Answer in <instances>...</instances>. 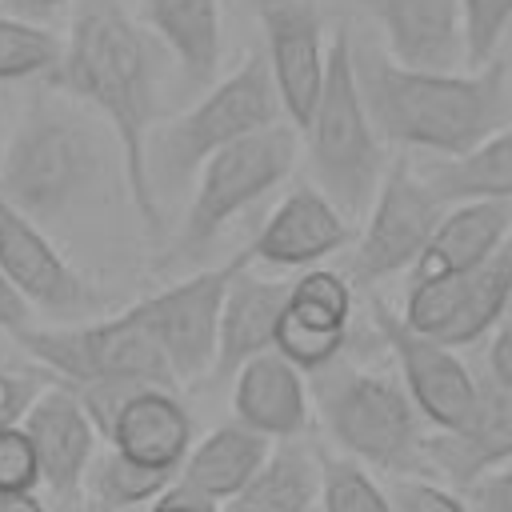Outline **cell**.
<instances>
[{
    "instance_id": "1",
    "label": "cell",
    "mask_w": 512,
    "mask_h": 512,
    "mask_svg": "<svg viewBox=\"0 0 512 512\" xmlns=\"http://www.w3.org/2000/svg\"><path fill=\"white\" fill-rule=\"evenodd\" d=\"M48 80L60 92L100 112V120L120 144L128 200L144 220V228L156 236L164 212L152 188L148 144H152L160 96H156V48L148 32L124 12L120 0H76L72 32L64 40V60Z\"/></svg>"
},
{
    "instance_id": "2",
    "label": "cell",
    "mask_w": 512,
    "mask_h": 512,
    "mask_svg": "<svg viewBox=\"0 0 512 512\" xmlns=\"http://www.w3.org/2000/svg\"><path fill=\"white\" fill-rule=\"evenodd\" d=\"M352 76L376 136L408 148L464 156L512 124V68L496 56L472 72H416L360 32L352 36Z\"/></svg>"
},
{
    "instance_id": "3",
    "label": "cell",
    "mask_w": 512,
    "mask_h": 512,
    "mask_svg": "<svg viewBox=\"0 0 512 512\" xmlns=\"http://www.w3.org/2000/svg\"><path fill=\"white\" fill-rule=\"evenodd\" d=\"M112 152L120 156L116 136H108L76 96H36L0 152V196L40 228L68 224L100 200Z\"/></svg>"
},
{
    "instance_id": "4",
    "label": "cell",
    "mask_w": 512,
    "mask_h": 512,
    "mask_svg": "<svg viewBox=\"0 0 512 512\" xmlns=\"http://www.w3.org/2000/svg\"><path fill=\"white\" fill-rule=\"evenodd\" d=\"M312 396L328 436L352 456L392 476H424V416L408 388L384 372H364L336 356L312 372Z\"/></svg>"
},
{
    "instance_id": "5",
    "label": "cell",
    "mask_w": 512,
    "mask_h": 512,
    "mask_svg": "<svg viewBox=\"0 0 512 512\" xmlns=\"http://www.w3.org/2000/svg\"><path fill=\"white\" fill-rule=\"evenodd\" d=\"M308 136V164L320 180V192L344 212H364L384 180V148L368 120V108L360 100L356 76H352V32L336 28L328 44V68L320 100L300 128Z\"/></svg>"
},
{
    "instance_id": "6",
    "label": "cell",
    "mask_w": 512,
    "mask_h": 512,
    "mask_svg": "<svg viewBox=\"0 0 512 512\" xmlns=\"http://www.w3.org/2000/svg\"><path fill=\"white\" fill-rule=\"evenodd\" d=\"M284 120V100L272 80L268 56L248 52L244 64L224 76L200 104H192L184 116H176L168 128H160L148 144V168L152 188H180L200 172L220 148L256 136Z\"/></svg>"
},
{
    "instance_id": "7",
    "label": "cell",
    "mask_w": 512,
    "mask_h": 512,
    "mask_svg": "<svg viewBox=\"0 0 512 512\" xmlns=\"http://www.w3.org/2000/svg\"><path fill=\"white\" fill-rule=\"evenodd\" d=\"M36 364H44L60 384H152L172 388V364L152 336V328L140 320L136 308H124L116 316L100 320H76V324H48V328H20L12 336Z\"/></svg>"
},
{
    "instance_id": "8",
    "label": "cell",
    "mask_w": 512,
    "mask_h": 512,
    "mask_svg": "<svg viewBox=\"0 0 512 512\" xmlns=\"http://www.w3.org/2000/svg\"><path fill=\"white\" fill-rule=\"evenodd\" d=\"M296 132L300 128L292 120H280V124H272L256 136H244V140L220 148L200 168V184H196L192 204L184 212V224L172 240L168 264L200 256L224 232V224L232 216H240L260 196H268L296 168V152H300Z\"/></svg>"
},
{
    "instance_id": "9",
    "label": "cell",
    "mask_w": 512,
    "mask_h": 512,
    "mask_svg": "<svg viewBox=\"0 0 512 512\" xmlns=\"http://www.w3.org/2000/svg\"><path fill=\"white\" fill-rule=\"evenodd\" d=\"M248 264H252L248 252H236L228 264L192 272L188 280H176L132 304L140 320L152 328V336L160 340L176 380L192 384L200 376H212L216 340H220V308H224V296L236 272Z\"/></svg>"
},
{
    "instance_id": "10",
    "label": "cell",
    "mask_w": 512,
    "mask_h": 512,
    "mask_svg": "<svg viewBox=\"0 0 512 512\" xmlns=\"http://www.w3.org/2000/svg\"><path fill=\"white\" fill-rule=\"evenodd\" d=\"M512 304V236L472 272L464 276H436L408 284L404 320L448 348L476 344L488 336Z\"/></svg>"
},
{
    "instance_id": "11",
    "label": "cell",
    "mask_w": 512,
    "mask_h": 512,
    "mask_svg": "<svg viewBox=\"0 0 512 512\" xmlns=\"http://www.w3.org/2000/svg\"><path fill=\"white\" fill-rule=\"evenodd\" d=\"M372 324L396 356L400 384L436 432H460L476 412V372L436 336L412 328L396 308L372 296Z\"/></svg>"
},
{
    "instance_id": "12",
    "label": "cell",
    "mask_w": 512,
    "mask_h": 512,
    "mask_svg": "<svg viewBox=\"0 0 512 512\" xmlns=\"http://www.w3.org/2000/svg\"><path fill=\"white\" fill-rule=\"evenodd\" d=\"M444 212L448 208L428 192L420 172H412L408 160H392L372 200L368 228L352 252V276L360 284H372V280L396 276L400 268L416 264L432 232L440 228Z\"/></svg>"
},
{
    "instance_id": "13",
    "label": "cell",
    "mask_w": 512,
    "mask_h": 512,
    "mask_svg": "<svg viewBox=\"0 0 512 512\" xmlns=\"http://www.w3.org/2000/svg\"><path fill=\"white\" fill-rule=\"evenodd\" d=\"M0 272L8 284L32 304V312H52L60 320H84L104 308V292H96L44 236L36 220L12 208L0 196Z\"/></svg>"
},
{
    "instance_id": "14",
    "label": "cell",
    "mask_w": 512,
    "mask_h": 512,
    "mask_svg": "<svg viewBox=\"0 0 512 512\" xmlns=\"http://www.w3.org/2000/svg\"><path fill=\"white\" fill-rule=\"evenodd\" d=\"M256 20L264 28L268 44V68L284 100V116L304 128L320 88H324V68H328V48H324V24L312 0H252Z\"/></svg>"
},
{
    "instance_id": "15",
    "label": "cell",
    "mask_w": 512,
    "mask_h": 512,
    "mask_svg": "<svg viewBox=\"0 0 512 512\" xmlns=\"http://www.w3.org/2000/svg\"><path fill=\"white\" fill-rule=\"evenodd\" d=\"M380 28L388 56L416 72H460L468 64L464 0H356Z\"/></svg>"
},
{
    "instance_id": "16",
    "label": "cell",
    "mask_w": 512,
    "mask_h": 512,
    "mask_svg": "<svg viewBox=\"0 0 512 512\" xmlns=\"http://www.w3.org/2000/svg\"><path fill=\"white\" fill-rule=\"evenodd\" d=\"M424 464L452 488H472L488 472L512 464V388L488 372L476 376V412L460 432H432L424 440Z\"/></svg>"
},
{
    "instance_id": "17",
    "label": "cell",
    "mask_w": 512,
    "mask_h": 512,
    "mask_svg": "<svg viewBox=\"0 0 512 512\" xmlns=\"http://www.w3.org/2000/svg\"><path fill=\"white\" fill-rule=\"evenodd\" d=\"M20 428L32 440V452L40 464V484L56 500H72L76 488L88 480V468L96 460V440H100V432L88 420L76 392L64 388L60 380L48 384L36 396V404L28 408Z\"/></svg>"
},
{
    "instance_id": "18",
    "label": "cell",
    "mask_w": 512,
    "mask_h": 512,
    "mask_svg": "<svg viewBox=\"0 0 512 512\" xmlns=\"http://www.w3.org/2000/svg\"><path fill=\"white\" fill-rule=\"evenodd\" d=\"M352 240L348 216L316 188H296L284 196V204L264 220V228L244 248L248 260L276 264V268H304L312 260H324L340 252Z\"/></svg>"
},
{
    "instance_id": "19",
    "label": "cell",
    "mask_w": 512,
    "mask_h": 512,
    "mask_svg": "<svg viewBox=\"0 0 512 512\" xmlns=\"http://www.w3.org/2000/svg\"><path fill=\"white\" fill-rule=\"evenodd\" d=\"M292 284L284 280H260L248 268L236 272L224 308H220V340H216V364L212 380H236V372L256 360L260 352L276 348V328L288 308Z\"/></svg>"
},
{
    "instance_id": "20",
    "label": "cell",
    "mask_w": 512,
    "mask_h": 512,
    "mask_svg": "<svg viewBox=\"0 0 512 512\" xmlns=\"http://www.w3.org/2000/svg\"><path fill=\"white\" fill-rule=\"evenodd\" d=\"M108 444L136 464L180 472L184 456L192 452V416L172 388H140L116 412Z\"/></svg>"
},
{
    "instance_id": "21",
    "label": "cell",
    "mask_w": 512,
    "mask_h": 512,
    "mask_svg": "<svg viewBox=\"0 0 512 512\" xmlns=\"http://www.w3.org/2000/svg\"><path fill=\"white\" fill-rule=\"evenodd\" d=\"M508 236H512V200L456 204L444 212L424 256L412 264V284L436 280V276H464L480 268Z\"/></svg>"
},
{
    "instance_id": "22",
    "label": "cell",
    "mask_w": 512,
    "mask_h": 512,
    "mask_svg": "<svg viewBox=\"0 0 512 512\" xmlns=\"http://www.w3.org/2000/svg\"><path fill=\"white\" fill-rule=\"evenodd\" d=\"M232 408L236 420L248 424L260 436H280L292 440L308 424V392H304V372L292 368L276 348L260 352L236 372L232 384Z\"/></svg>"
},
{
    "instance_id": "23",
    "label": "cell",
    "mask_w": 512,
    "mask_h": 512,
    "mask_svg": "<svg viewBox=\"0 0 512 512\" xmlns=\"http://www.w3.org/2000/svg\"><path fill=\"white\" fill-rule=\"evenodd\" d=\"M268 452H272V448H268V436H260V432H252L248 424L232 420V424L212 428V432L184 456L176 480H180L184 488H192V492H200V496L224 504V500H232V496L256 476V468L268 460Z\"/></svg>"
},
{
    "instance_id": "24",
    "label": "cell",
    "mask_w": 512,
    "mask_h": 512,
    "mask_svg": "<svg viewBox=\"0 0 512 512\" xmlns=\"http://www.w3.org/2000/svg\"><path fill=\"white\" fill-rule=\"evenodd\" d=\"M144 24L168 44L192 88L220 68V8L216 0H140Z\"/></svg>"
},
{
    "instance_id": "25",
    "label": "cell",
    "mask_w": 512,
    "mask_h": 512,
    "mask_svg": "<svg viewBox=\"0 0 512 512\" xmlns=\"http://www.w3.org/2000/svg\"><path fill=\"white\" fill-rule=\"evenodd\" d=\"M416 172L444 208L472 200H512V124L476 144L472 152L440 156Z\"/></svg>"
},
{
    "instance_id": "26",
    "label": "cell",
    "mask_w": 512,
    "mask_h": 512,
    "mask_svg": "<svg viewBox=\"0 0 512 512\" xmlns=\"http://www.w3.org/2000/svg\"><path fill=\"white\" fill-rule=\"evenodd\" d=\"M320 496V460L312 448L284 440L268 452L256 476L220 504V512H312Z\"/></svg>"
},
{
    "instance_id": "27",
    "label": "cell",
    "mask_w": 512,
    "mask_h": 512,
    "mask_svg": "<svg viewBox=\"0 0 512 512\" xmlns=\"http://www.w3.org/2000/svg\"><path fill=\"white\" fill-rule=\"evenodd\" d=\"M180 472L168 468H148L128 460L124 452L108 448L100 460H92L88 468V484H92V504L100 512H124V508H140V504H156Z\"/></svg>"
},
{
    "instance_id": "28",
    "label": "cell",
    "mask_w": 512,
    "mask_h": 512,
    "mask_svg": "<svg viewBox=\"0 0 512 512\" xmlns=\"http://www.w3.org/2000/svg\"><path fill=\"white\" fill-rule=\"evenodd\" d=\"M64 60V40L36 20L0 16V84L28 80V76H52Z\"/></svg>"
},
{
    "instance_id": "29",
    "label": "cell",
    "mask_w": 512,
    "mask_h": 512,
    "mask_svg": "<svg viewBox=\"0 0 512 512\" xmlns=\"http://www.w3.org/2000/svg\"><path fill=\"white\" fill-rule=\"evenodd\" d=\"M292 320L308 324V328H324V332H348L352 320V288L340 272L328 268H312L304 272L292 292H288V308Z\"/></svg>"
},
{
    "instance_id": "30",
    "label": "cell",
    "mask_w": 512,
    "mask_h": 512,
    "mask_svg": "<svg viewBox=\"0 0 512 512\" xmlns=\"http://www.w3.org/2000/svg\"><path fill=\"white\" fill-rule=\"evenodd\" d=\"M316 460H320V504H324V512H392L388 492L352 456L316 452Z\"/></svg>"
},
{
    "instance_id": "31",
    "label": "cell",
    "mask_w": 512,
    "mask_h": 512,
    "mask_svg": "<svg viewBox=\"0 0 512 512\" xmlns=\"http://www.w3.org/2000/svg\"><path fill=\"white\" fill-rule=\"evenodd\" d=\"M464 28H468V68H484L496 44L512 28V0H464Z\"/></svg>"
},
{
    "instance_id": "32",
    "label": "cell",
    "mask_w": 512,
    "mask_h": 512,
    "mask_svg": "<svg viewBox=\"0 0 512 512\" xmlns=\"http://www.w3.org/2000/svg\"><path fill=\"white\" fill-rule=\"evenodd\" d=\"M384 492H388L392 512H468L460 492L432 484L424 476H396Z\"/></svg>"
},
{
    "instance_id": "33",
    "label": "cell",
    "mask_w": 512,
    "mask_h": 512,
    "mask_svg": "<svg viewBox=\"0 0 512 512\" xmlns=\"http://www.w3.org/2000/svg\"><path fill=\"white\" fill-rule=\"evenodd\" d=\"M40 488V464L32 452V440L24 428L0 432V492H36Z\"/></svg>"
},
{
    "instance_id": "34",
    "label": "cell",
    "mask_w": 512,
    "mask_h": 512,
    "mask_svg": "<svg viewBox=\"0 0 512 512\" xmlns=\"http://www.w3.org/2000/svg\"><path fill=\"white\" fill-rule=\"evenodd\" d=\"M40 392H44L40 376L0 368V432H4V428H20Z\"/></svg>"
},
{
    "instance_id": "35",
    "label": "cell",
    "mask_w": 512,
    "mask_h": 512,
    "mask_svg": "<svg viewBox=\"0 0 512 512\" xmlns=\"http://www.w3.org/2000/svg\"><path fill=\"white\" fill-rule=\"evenodd\" d=\"M464 504L468 512H512V464L464 488Z\"/></svg>"
},
{
    "instance_id": "36",
    "label": "cell",
    "mask_w": 512,
    "mask_h": 512,
    "mask_svg": "<svg viewBox=\"0 0 512 512\" xmlns=\"http://www.w3.org/2000/svg\"><path fill=\"white\" fill-rule=\"evenodd\" d=\"M484 372L496 384H508L512 388V316H504L492 328V340H488V352H484Z\"/></svg>"
},
{
    "instance_id": "37",
    "label": "cell",
    "mask_w": 512,
    "mask_h": 512,
    "mask_svg": "<svg viewBox=\"0 0 512 512\" xmlns=\"http://www.w3.org/2000/svg\"><path fill=\"white\" fill-rule=\"evenodd\" d=\"M32 324V304L8 284V276L0 272V332H8V336H16L20 328H28Z\"/></svg>"
},
{
    "instance_id": "38",
    "label": "cell",
    "mask_w": 512,
    "mask_h": 512,
    "mask_svg": "<svg viewBox=\"0 0 512 512\" xmlns=\"http://www.w3.org/2000/svg\"><path fill=\"white\" fill-rule=\"evenodd\" d=\"M152 512H220V504L216 500H208V496H200V492H192V488H184L180 480L152 504Z\"/></svg>"
},
{
    "instance_id": "39",
    "label": "cell",
    "mask_w": 512,
    "mask_h": 512,
    "mask_svg": "<svg viewBox=\"0 0 512 512\" xmlns=\"http://www.w3.org/2000/svg\"><path fill=\"white\" fill-rule=\"evenodd\" d=\"M4 4H8L12 16H20V20H44V16L60 12L68 0H4Z\"/></svg>"
},
{
    "instance_id": "40",
    "label": "cell",
    "mask_w": 512,
    "mask_h": 512,
    "mask_svg": "<svg viewBox=\"0 0 512 512\" xmlns=\"http://www.w3.org/2000/svg\"><path fill=\"white\" fill-rule=\"evenodd\" d=\"M0 512H48L36 492H0Z\"/></svg>"
},
{
    "instance_id": "41",
    "label": "cell",
    "mask_w": 512,
    "mask_h": 512,
    "mask_svg": "<svg viewBox=\"0 0 512 512\" xmlns=\"http://www.w3.org/2000/svg\"><path fill=\"white\" fill-rule=\"evenodd\" d=\"M508 36H512V28H508Z\"/></svg>"
}]
</instances>
